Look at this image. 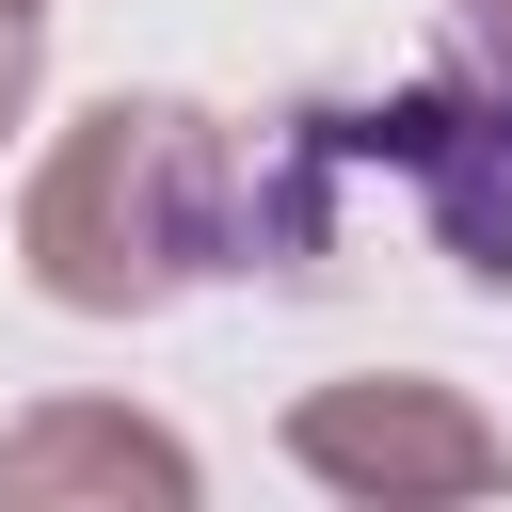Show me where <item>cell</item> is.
<instances>
[{
	"mask_svg": "<svg viewBox=\"0 0 512 512\" xmlns=\"http://www.w3.org/2000/svg\"><path fill=\"white\" fill-rule=\"evenodd\" d=\"M48 496H160V512H192L208 464L160 416H128V400H32L0 432V512H48Z\"/></svg>",
	"mask_w": 512,
	"mask_h": 512,
	"instance_id": "obj_4",
	"label": "cell"
},
{
	"mask_svg": "<svg viewBox=\"0 0 512 512\" xmlns=\"http://www.w3.org/2000/svg\"><path fill=\"white\" fill-rule=\"evenodd\" d=\"M320 240H336L320 112L240 144L192 96H96L80 128H48L32 192H16V272L64 320H160L208 272H320Z\"/></svg>",
	"mask_w": 512,
	"mask_h": 512,
	"instance_id": "obj_1",
	"label": "cell"
},
{
	"mask_svg": "<svg viewBox=\"0 0 512 512\" xmlns=\"http://www.w3.org/2000/svg\"><path fill=\"white\" fill-rule=\"evenodd\" d=\"M288 464L320 496L400 512V496H496L512 480V432L464 384H432V368H352V384H304L288 400Z\"/></svg>",
	"mask_w": 512,
	"mask_h": 512,
	"instance_id": "obj_3",
	"label": "cell"
},
{
	"mask_svg": "<svg viewBox=\"0 0 512 512\" xmlns=\"http://www.w3.org/2000/svg\"><path fill=\"white\" fill-rule=\"evenodd\" d=\"M16 16H48V0H16Z\"/></svg>",
	"mask_w": 512,
	"mask_h": 512,
	"instance_id": "obj_7",
	"label": "cell"
},
{
	"mask_svg": "<svg viewBox=\"0 0 512 512\" xmlns=\"http://www.w3.org/2000/svg\"><path fill=\"white\" fill-rule=\"evenodd\" d=\"M32 80H48V16H16V0H0V144L32 128Z\"/></svg>",
	"mask_w": 512,
	"mask_h": 512,
	"instance_id": "obj_5",
	"label": "cell"
},
{
	"mask_svg": "<svg viewBox=\"0 0 512 512\" xmlns=\"http://www.w3.org/2000/svg\"><path fill=\"white\" fill-rule=\"evenodd\" d=\"M368 176H400V208L432 224V256L464 272V288H496L512 304V80L496 64H464V80H384V96H352V112H320Z\"/></svg>",
	"mask_w": 512,
	"mask_h": 512,
	"instance_id": "obj_2",
	"label": "cell"
},
{
	"mask_svg": "<svg viewBox=\"0 0 512 512\" xmlns=\"http://www.w3.org/2000/svg\"><path fill=\"white\" fill-rule=\"evenodd\" d=\"M448 32H464V64H496V80H512V0H448Z\"/></svg>",
	"mask_w": 512,
	"mask_h": 512,
	"instance_id": "obj_6",
	"label": "cell"
}]
</instances>
